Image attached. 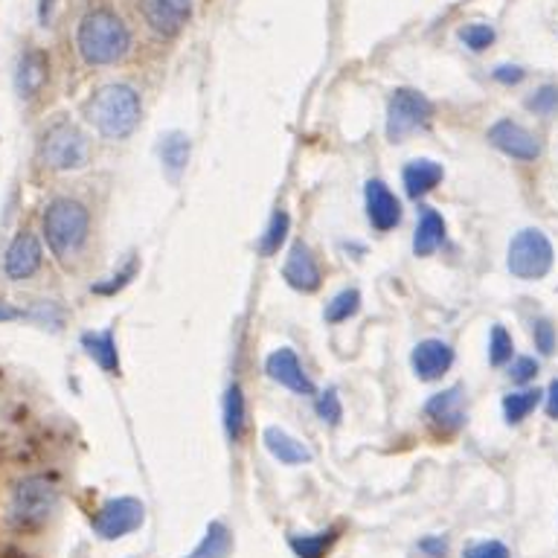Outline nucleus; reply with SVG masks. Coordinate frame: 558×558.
I'll use <instances>...</instances> for the list:
<instances>
[{
  "label": "nucleus",
  "mask_w": 558,
  "mask_h": 558,
  "mask_svg": "<svg viewBox=\"0 0 558 558\" xmlns=\"http://www.w3.org/2000/svg\"><path fill=\"white\" fill-rule=\"evenodd\" d=\"M76 47L94 68H108L129 56L131 33L111 7H90L78 21Z\"/></svg>",
  "instance_id": "1"
},
{
  "label": "nucleus",
  "mask_w": 558,
  "mask_h": 558,
  "mask_svg": "<svg viewBox=\"0 0 558 558\" xmlns=\"http://www.w3.org/2000/svg\"><path fill=\"white\" fill-rule=\"evenodd\" d=\"M140 96L129 85H105L99 87L85 105L87 122L94 125L102 137L122 140L137 129L140 122Z\"/></svg>",
  "instance_id": "2"
},
{
  "label": "nucleus",
  "mask_w": 558,
  "mask_h": 558,
  "mask_svg": "<svg viewBox=\"0 0 558 558\" xmlns=\"http://www.w3.org/2000/svg\"><path fill=\"white\" fill-rule=\"evenodd\" d=\"M90 216L85 204L73 198H56L44 209V239L59 259H70L85 244Z\"/></svg>",
  "instance_id": "3"
},
{
  "label": "nucleus",
  "mask_w": 558,
  "mask_h": 558,
  "mask_svg": "<svg viewBox=\"0 0 558 558\" xmlns=\"http://www.w3.org/2000/svg\"><path fill=\"white\" fill-rule=\"evenodd\" d=\"M56 506H59V486L44 474H33V477L21 480L12 492L9 518L21 530H35V526L47 523V518L56 512Z\"/></svg>",
  "instance_id": "4"
},
{
  "label": "nucleus",
  "mask_w": 558,
  "mask_h": 558,
  "mask_svg": "<svg viewBox=\"0 0 558 558\" xmlns=\"http://www.w3.org/2000/svg\"><path fill=\"white\" fill-rule=\"evenodd\" d=\"M430 117H434V105L425 94H418L413 87H399L392 90L390 105H387V137L392 143H401L418 129H425Z\"/></svg>",
  "instance_id": "5"
},
{
  "label": "nucleus",
  "mask_w": 558,
  "mask_h": 558,
  "mask_svg": "<svg viewBox=\"0 0 558 558\" xmlns=\"http://www.w3.org/2000/svg\"><path fill=\"white\" fill-rule=\"evenodd\" d=\"M553 244L541 230L535 227H526L521 233L514 235L512 244H509V270H512L518 279H541L547 277L549 268H553Z\"/></svg>",
  "instance_id": "6"
},
{
  "label": "nucleus",
  "mask_w": 558,
  "mask_h": 558,
  "mask_svg": "<svg viewBox=\"0 0 558 558\" xmlns=\"http://www.w3.org/2000/svg\"><path fill=\"white\" fill-rule=\"evenodd\" d=\"M41 160L56 172H70L85 166L87 160V140L73 122H56L44 131L41 137Z\"/></svg>",
  "instance_id": "7"
},
{
  "label": "nucleus",
  "mask_w": 558,
  "mask_h": 558,
  "mask_svg": "<svg viewBox=\"0 0 558 558\" xmlns=\"http://www.w3.org/2000/svg\"><path fill=\"white\" fill-rule=\"evenodd\" d=\"M146 521V506L140 504L137 497H113L96 512L94 530L99 538L117 541L125 538L129 532L140 530Z\"/></svg>",
  "instance_id": "8"
},
{
  "label": "nucleus",
  "mask_w": 558,
  "mask_h": 558,
  "mask_svg": "<svg viewBox=\"0 0 558 558\" xmlns=\"http://www.w3.org/2000/svg\"><path fill=\"white\" fill-rule=\"evenodd\" d=\"M140 12L151 33L174 38L190 21L192 0H140Z\"/></svg>",
  "instance_id": "9"
},
{
  "label": "nucleus",
  "mask_w": 558,
  "mask_h": 558,
  "mask_svg": "<svg viewBox=\"0 0 558 558\" xmlns=\"http://www.w3.org/2000/svg\"><path fill=\"white\" fill-rule=\"evenodd\" d=\"M488 143H492L497 151L514 157V160H535V157L541 155L538 140L512 120L495 122V125L488 129Z\"/></svg>",
  "instance_id": "10"
},
{
  "label": "nucleus",
  "mask_w": 558,
  "mask_h": 558,
  "mask_svg": "<svg viewBox=\"0 0 558 558\" xmlns=\"http://www.w3.org/2000/svg\"><path fill=\"white\" fill-rule=\"evenodd\" d=\"M41 242H38L29 230H24V233H17L15 239H12V244L7 247L3 270H7L9 279L21 282V279H29L35 270L41 268Z\"/></svg>",
  "instance_id": "11"
},
{
  "label": "nucleus",
  "mask_w": 558,
  "mask_h": 558,
  "mask_svg": "<svg viewBox=\"0 0 558 558\" xmlns=\"http://www.w3.org/2000/svg\"><path fill=\"white\" fill-rule=\"evenodd\" d=\"M265 373H268L274 381L282 384V387H288V390L300 392V396H314L312 378L303 373V366H300L296 355L288 347L270 352L268 361H265Z\"/></svg>",
  "instance_id": "12"
},
{
  "label": "nucleus",
  "mask_w": 558,
  "mask_h": 558,
  "mask_svg": "<svg viewBox=\"0 0 558 558\" xmlns=\"http://www.w3.org/2000/svg\"><path fill=\"white\" fill-rule=\"evenodd\" d=\"M366 216H369V225L375 230H392V227L401 221V204L399 198L387 190V183L369 181L366 183Z\"/></svg>",
  "instance_id": "13"
},
{
  "label": "nucleus",
  "mask_w": 558,
  "mask_h": 558,
  "mask_svg": "<svg viewBox=\"0 0 558 558\" xmlns=\"http://www.w3.org/2000/svg\"><path fill=\"white\" fill-rule=\"evenodd\" d=\"M453 364V349L445 343V340H422L416 349H413V369L422 381H436L442 378Z\"/></svg>",
  "instance_id": "14"
},
{
  "label": "nucleus",
  "mask_w": 558,
  "mask_h": 558,
  "mask_svg": "<svg viewBox=\"0 0 558 558\" xmlns=\"http://www.w3.org/2000/svg\"><path fill=\"white\" fill-rule=\"evenodd\" d=\"M282 277H286L288 286L296 288V291H305V294H312V291L320 288V268H317L312 251L303 242H296L291 253H288Z\"/></svg>",
  "instance_id": "15"
},
{
  "label": "nucleus",
  "mask_w": 558,
  "mask_h": 558,
  "mask_svg": "<svg viewBox=\"0 0 558 558\" xmlns=\"http://www.w3.org/2000/svg\"><path fill=\"white\" fill-rule=\"evenodd\" d=\"M47 76H50V61H47V56L41 50H26L21 56V61H17V94L24 96V99H33L47 85Z\"/></svg>",
  "instance_id": "16"
},
{
  "label": "nucleus",
  "mask_w": 558,
  "mask_h": 558,
  "mask_svg": "<svg viewBox=\"0 0 558 558\" xmlns=\"http://www.w3.org/2000/svg\"><path fill=\"white\" fill-rule=\"evenodd\" d=\"M262 439H265V448L270 451V457L282 462V465H303V462L312 460V451L303 442H296L294 436L279 430V427H268Z\"/></svg>",
  "instance_id": "17"
},
{
  "label": "nucleus",
  "mask_w": 558,
  "mask_h": 558,
  "mask_svg": "<svg viewBox=\"0 0 558 558\" xmlns=\"http://www.w3.org/2000/svg\"><path fill=\"white\" fill-rule=\"evenodd\" d=\"M427 418H434L436 425L442 427H460L462 418H465V410H462V390L460 387H451V390L436 392L434 399L425 404Z\"/></svg>",
  "instance_id": "18"
},
{
  "label": "nucleus",
  "mask_w": 558,
  "mask_h": 558,
  "mask_svg": "<svg viewBox=\"0 0 558 558\" xmlns=\"http://www.w3.org/2000/svg\"><path fill=\"white\" fill-rule=\"evenodd\" d=\"M445 239V221L439 213H434L430 207H422L418 213V227L416 235H413V253L416 256H427V253H434Z\"/></svg>",
  "instance_id": "19"
},
{
  "label": "nucleus",
  "mask_w": 558,
  "mask_h": 558,
  "mask_svg": "<svg viewBox=\"0 0 558 558\" xmlns=\"http://www.w3.org/2000/svg\"><path fill=\"white\" fill-rule=\"evenodd\" d=\"M439 181H442V166L434 163V160H413V163L404 166V190H408L410 198H422Z\"/></svg>",
  "instance_id": "20"
},
{
  "label": "nucleus",
  "mask_w": 558,
  "mask_h": 558,
  "mask_svg": "<svg viewBox=\"0 0 558 558\" xmlns=\"http://www.w3.org/2000/svg\"><path fill=\"white\" fill-rule=\"evenodd\" d=\"M82 343H85L87 355L94 357L96 364L102 366L105 373L117 375L120 373V355H117V340H113V331H87L85 338H82Z\"/></svg>",
  "instance_id": "21"
},
{
  "label": "nucleus",
  "mask_w": 558,
  "mask_h": 558,
  "mask_svg": "<svg viewBox=\"0 0 558 558\" xmlns=\"http://www.w3.org/2000/svg\"><path fill=\"white\" fill-rule=\"evenodd\" d=\"M233 549V535L221 521H213L204 532V538L186 558H227Z\"/></svg>",
  "instance_id": "22"
},
{
  "label": "nucleus",
  "mask_w": 558,
  "mask_h": 558,
  "mask_svg": "<svg viewBox=\"0 0 558 558\" xmlns=\"http://www.w3.org/2000/svg\"><path fill=\"white\" fill-rule=\"evenodd\" d=\"M160 157H163L166 172L178 178V174L186 169V160H190V137L181 134V131H172L166 134L163 143H160Z\"/></svg>",
  "instance_id": "23"
},
{
  "label": "nucleus",
  "mask_w": 558,
  "mask_h": 558,
  "mask_svg": "<svg viewBox=\"0 0 558 558\" xmlns=\"http://www.w3.org/2000/svg\"><path fill=\"white\" fill-rule=\"evenodd\" d=\"M338 541V530L312 532V535H291V549L296 558H323L331 549V544Z\"/></svg>",
  "instance_id": "24"
},
{
  "label": "nucleus",
  "mask_w": 558,
  "mask_h": 558,
  "mask_svg": "<svg viewBox=\"0 0 558 558\" xmlns=\"http://www.w3.org/2000/svg\"><path fill=\"white\" fill-rule=\"evenodd\" d=\"M225 430L230 442H239L244 436V396L239 384H233L225 396Z\"/></svg>",
  "instance_id": "25"
},
{
  "label": "nucleus",
  "mask_w": 558,
  "mask_h": 558,
  "mask_svg": "<svg viewBox=\"0 0 558 558\" xmlns=\"http://www.w3.org/2000/svg\"><path fill=\"white\" fill-rule=\"evenodd\" d=\"M541 390H521V392H509L504 399V413L509 425H518L523 418L530 416L532 410L541 404Z\"/></svg>",
  "instance_id": "26"
},
{
  "label": "nucleus",
  "mask_w": 558,
  "mask_h": 558,
  "mask_svg": "<svg viewBox=\"0 0 558 558\" xmlns=\"http://www.w3.org/2000/svg\"><path fill=\"white\" fill-rule=\"evenodd\" d=\"M361 308V294H357L355 288H347V291H340L329 305H326V320L329 323H343L349 320L352 314Z\"/></svg>",
  "instance_id": "27"
},
{
  "label": "nucleus",
  "mask_w": 558,
  "mask_h": 558,
  "mask_svg": "<svg viewBox=\"0 0 558 558\" xmlns=\"http://www.w3.org/2000/svg\"><path fill=\"white\" fill-rule=\"evenodd\" d=\"M288 225H291V221H288L286 213H274L268 230H265V235H262V242H259V251L265 253V256H270V253H277L279 244L286 242Z\"/></svg>",
  "instance_id": "28"
},
{
  "label": "nucleus",
  "mask_w": 558,
  "mask_h": 558,
  "mask_svg": "<svg viewBox=\"0 0 558 558\" xmlns=\"http://www.w3.org/2000/svg\"><path fill=\"white\" fill-rule=\"evenodd\" d=\"M512 335L504 326H495L492 338H488V361L495 366H504L506 361H512Z\"/></svg>",
  "instance_id": "29"
},
{
  "label": "nucleus",
  "mask_w": 558,
  "mask_h": 558,
  "mask_svg": "<svg viewBox=\"0 0 558 558\" xmlns=\"http://www.w3.org/2000/svg\"><path fill=\"white\" fill-rule=\"evenodd\" d=\"M460 38H462V44L469 47V50L483 52L486 47H492V41H495V29H492L488 24H469L460 33Z\"/></svg>",
  "instance_id": "30"
},
{
  "label": "nucleus",
  "mask_w": 558,
  "mask_h": 558,
  "mask_svg": "<svg viewBox=\"0 0 558 558\" xmlns=\"http://www.w3.org/2000/svg\"><path fill=\"white\" fill-rule=\"evenodd\" d=\"M526 108L535 113H544V117L556 113L558 111V87L556 85L538 87V90H535V94L526 99Z\"/></svg>",
  "instance_id": "31"
},
{
  "label": "nucleus",
  "mask_w": 558,
  "mask_h": 558,
  "mask_svg": "<svg viewBox=\"0 0 558 558\" xmlns=\"http://www.w3.org/2000/svg\"><path fill=\"white\" fill-rule=\"evenodd\" d=\"M532 338H535V349L541 355H553L556 352V326L549 320L532 323Z\"/></svg>",
  "instance_id": "32"
},
{
  "label": "nucleus",
  "mask_w": 558,
  "mask_h": 558,
  "mask_svg": "<svg viewBox=\"0 0 558 558\" xmlns=\"http://www.w3.org/2000/svg\"><path fill=\"white\" fill-rule=\"evenodd\" d=\"M317 416L329 425H338L340 416H343V408H340V399L335 390H326L317 396Z\"/></svg>",
  "instance_id": "33"
},
{
  "label": "nucleus",
  "mask_w": 558,
  "mask_h": 558,
  "mask_svg": "<svg viewBox=\"0 0 558 558\" xmlns=\"http://www.w3.org/2000/svg\"><path fill=\"white\" fill-rule=\"evenodd\" d=\"M462 558H512V553L500 541H477V544L465 547Z\"/></svg>",
  "instance_id": "34"
},
{
  "label": "nucleus",
  "mask_w": 558,
  "mask_h": 558,
  "mask_svg": "<svg viewBox=\"0 0 558 558\" xmlns=\"http://www.w3.org/2000/svg\"><path fill=\"white\" fill-rule=\"evenodd\" d=\"M538 375V361L535 357H518L512 366H509V378L514 384H526Z\"/></svg>",
  "instance_id": "35"
},
{
  "label": "nucleus",
  "mask_w": 558,
  "mask_h": 558,
  "mask_svg": "<svg viewBox=\"0 0 558 558\" xmlns=\"http://www.w3.org/2000/svg\"><path fill=\"white\" fill-rule=\"evenodd\" d=\"M134 270H137V262L131 259L129 265H125V268L117 274V277H111V282H108V286H96V291H99V294H113V291H120V288L125 286L131 277H134Z\"/></svg>",
  "instance_id": "36"
},
{
  "label": "nucleus",
  "mask_w": 558,
  "mask_h": 558,
  "mask_svg": "<svg viewBox=\"0 0 558 558\" xmlns=\"http://www.w3.org/2000/svg\"><path fill=\"white\" fill-rule=\"evenodd\" d=\"M523 68H518V64H500V68L495 70V78L500 82V85H518V82H523Z\"/></svg>",
  "instance_id": "37"
},
{
  "label": "nucleus",
  "mask_w": 558,
  "mask_h": 558,
  "mask_svg": "<svg viewBox=\"0 0 558 558\" xmlns=\"http://www.w3.org/2000/svg\"><path fill=\"white\" fill-rule=\"evenodd\" d=\"M418 549L430 558H445L448 556V544L442 538H422L418 541Z\"/></svg>",
  "instance_id": "38"
},
{
  "label": "nucleus",
  "mask_w": 558,
  "mask_h": 558,
  "mask_svg": "<svg viewBox=\"0 0 558 558\" xmlns=\"http://www.w3.org/2000/svg\"><path fill=\"white\" fill-rule=\"evenodd\" d=\"M547 416L558 418V378L549 384V390H547Z\"/></svg>",
  "instance_id": "39"
},
{
  "label": "nucleus",
  "mask_w": 558,
  "mask_h": 558,
  "mask_svg": "<svg viewBox=\"0 0 558 558\" xmlns=\"http://www.w3.org/2000/svg\"><path fill=\"white\" fill-rule=\"evenodd\" d=\"M17 317H24V312H17V308H12V305L0 303V323H3V320H17Z\"/></svg>",
  "instance_id": "40"
}]
</instances>
